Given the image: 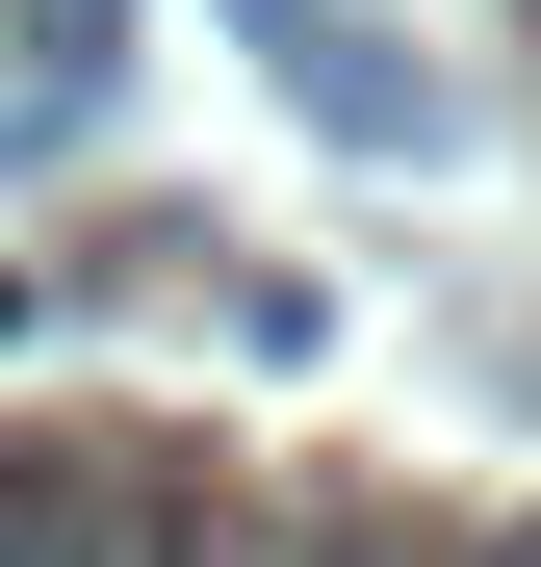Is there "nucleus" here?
<instances>
[{"mask_svg": "<svg viewBox=\"0 0 541 567\" xmlns=\"http://www.w3.org/2000/svg\"><path fill=\"white\" fill-rule=\"evenodd\" d=\"M0 567H207V491L155 439H0Z\"/></svg>", "mask_w": 541, "mask_h": 567, "instance_id": "obj_1", "label": "nucleus"}, {"mask_svg": "<svg viewBox=\"0 0 541 567\" xmlns=\"http://www.w3.org/2000/svg\"><path fill=\"white\" fill-rule=\"evenodd\" d=\"M258 52H284V78H310V104H335V130H413V78H387V52H361V27H335V0H258Z\"/></svg>", "mask_w": 541, "mask_h": 567, "instance_id": "obj_2", "label": "nucleus"}, {"mask_svg": "<svg viewBox=\"0 0 541 567\" xmlns=\"http://www.w3.org/2000/svg\"><path fill=\"white\" fill-rule=\"evenodd\" d=\"M284 567H438V542H387V516H284Z\"/></svg>", "mask_w": 541, "mask_h": 567, "instance_id": "obj_3", "label": "nucleus"}, {"mask_svg": "<svg viewBox=\"0 0 541 567\" xmlns=\"http://www.w3.org/2000/svg\"><path fill=\"white\" fill-rule=\"evenodd\" d=\"M490 567H541V542H490Z\"/></svg>", "mask_w": 541, "mask_h": 567, "instance_id": "obj_4", "label": "nucleus"}, {"mask_svg": "<svg viewBox=\"0 0 541 567\" xmlns=\"http://www.w3.org/2000/svg\"><path fill=\"white\" fill-rule=\"evenodd\" d=\"M516 27H541V0H516Z\"/></svg>", "mask_w": 541, "mask_h": 567, "instance_id": "obj_5", "label": "nucleus"}]
</instances>
